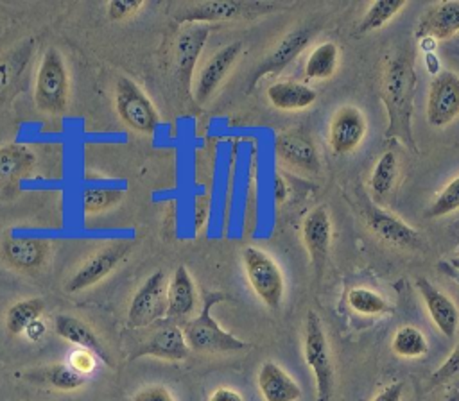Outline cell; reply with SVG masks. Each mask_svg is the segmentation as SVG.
<instances>
[{"label": "cell", "mask_w": 459, "mask_h": 401, "mask_svg": "<svg viewBox=\"0 0 459 401\" xmlns=\"http://www.w3.org/2000/svg\"><path fill=\"white\" fill-rule=\"evenodd\" d=\"M416 73L412 59L405 52H396L387 59L382 77V100L387 111V136L414 149L412 138V100Z\"/></svg>", "instance_id": "6da1fadb"}, {"label": "cell", "mask_w": 459, "mask_h": 401, "mask_svg": "<svg viewBox=\"0 0 459 401\" xmlns=\"http://www.w3.org/2000/svg\"><path fill=\"white\" fill-rule=\"evenodd\" d=\"M224 299L226 295L219 292L204 294L199 313L194 319H188L181 328L190 351L213 354V353H238L251 347L249 342L222 329L219 322L212 317V308Z\"/></svg>", "instance_id": "7a4b0ae2"}, {"label": "cell", "mask_w": 459, "mask_h": 401, "mask_svg": "<svg viewBox=\"0 0 459 401\" xmlns=\"http://www.w3.org/2000/svg\"><path fill=\"white\" fill-rule=\"evenodd\" d=\"M70 77L57 48H48L36 70L34 104L41 113L61 115L68 106Z\"/></svg>", "instance_id": "3957f363"}, {"label": "cell", "mask_w": 459, "mask_h": 401, "mask_svg": "<svg viewBox=\"0 0 459 401\" xmlns=\"http://www.w3.org/2000/svg\"><path fill=\"white\" fill-rule=\"evenodd\" d=\"M303 356L314 372L316 401H332L335 388V371L332 363L328 338L323 322L316 311H308L305 319Z\"/></svg>", "instance_id": "277c9868"}, {"label": "cell", "mask_w": 459, "mask_h": 401, "mask_svg": "<svg viewBox=\"0 0 459 401\" xmlns=\"http://www.w3.org/2000/svg\"><path fill=\"white\" fill-rule=\"evenodd\" d=\"M242 265L247 283L256 297L267 308L278 310L285 292V279L280 265L265 251L253 245L242 251Z\"/></svg>", "instance_id": "5b68a950"}, {"label": "cell", "mask_w": 459, "mask_h": 401, "mask_svg": "<svg viewBox=\"0 0 459 401\" xmlns=\"http://www.w3.org/2000/svg\"><path fill=\"white\" fill-rule=\"evenodd\" d=\"M115 109L118 118L140 134H152L160 115L145 91L129 77H120L115 86Z\"/></svg>", "instance_id": "8992f818"}, {"label": "cell", "mask_w": 459, "mask_h": 401, "mask_svg": "<svg viewBox=\"0 0 459 401\" xmlns=\"http://www.w3.org/2000/svg\"><path fill=\"white\" fill-rule=\"evenodd\" d=\"M131 243L126 240H113L95 252H91L66 279L65 292L77 294L106 279L127 256Z\"/></svg>", "instance_id": "52a82bcc"}, {"label": "cell", "mask_w": 459, "mask_h": 401, "mask_svg": "<svg viewBox=\"0 0 459 401\" xmlns=\"http://www.w3.org/2000/svg\"><path fill=\"white\" fill-rule=\"evenodd\" d=\"M167 311V277L163 270L152 272L133 294L127 308V326L143 328Z\"/></svg>", "instance_id": "ba28073f"}, {"label": "cell", "mask_w": 459, "mask_h": 401, "mask_svg": "<svg viewBox=\"0 0 459 401\" xmlns=\"http://www.w3.org/2000/svg\"><path fill=\"white\" fill-rule=\"evenodd\" d=\"M314 34H316L314 23H301L292 30H289L285 36H281L256 66L253 79L249 81V88H253L264 75H274V73H280L283 68H287L308 47Z\"/></svg>", "instance_id": "9c48e42d"}, {"label": "cell", "mask_w": 459, "mask_h": 401, "mask_svg": "<svg viewBox=\"0 0 459 401\" xmlns=\"http://www.w3.org/2000/svg\"><path fill=\"white\" fill-rule=\"evenodd\" d=\"M425 113L432 127H445L459 116V75L455 72L441 70L432 77Z\"/></svg>", "instance_id": "30bf717a"}, {"label": "cell", "mask_w": 459, "mask_h": 401, "mask_svg": "<svg viewBox=\"0 0 459 401\" xmlns=\"http://www.w3.org/2000/svg\"><path fill=\"white\" fill-rule=\"evenodd\" d=\"M273 9L271 4H260V2H233V0H213V2H201L195 5H190L178 13L179 23H213V21H230V20H240V18H253L256 14L267 13Z\"/></svg>", "instance_id": "8fae6325"}, {"label": "cell", "mask_w": 459, "mask_h": 401, "mask_svg": "<svg viewBox=\"0 0 459 401\" xmlns=\"http://www.w3.org/2000/svg\"><path fill=\"white\" fill-rule=\"evenodd\" d=\"M240 54H242V43L233 41L219 48L217 52H213L204 61V64L195 75V81L192 82V97L197 104H206L212 98V95L219 90V86L222 84L230 70L240 57Z\"/></svg>", "instance_id": "7c38bea8"}, {"label": "cell", "mask_w": 459, "mask_h": 401, "mask_svg": "<svg viewBox=\"0 0 459 401\" xmlns=\"http://www.w3.org/2000/svg\"><path fill=\"white\" fill-rule=\"evenodd\" d=\"M274 154L281 165L307 175H317L321 159L314 141L299 131L280 132L274 140Z\"/></svg>", "instance_id": "4fadbf2b"}, {"label": "cell", "mask_w": 459, "mask_h": 401, "mask_svg": "<svg viewBox=\"0 0 459 401\" xmlns=\"http://www.w3.org/2000/svg\"><path fill=\"white\" fill-rule=\"evenodd\" d=\"M368 134V120L355 106L339 107L330 120L328 143L335 154H350L364 141Z\"/></svg>", "instance_id": "5bb4252c"}, {"label": "cell", "mask_w": 459, "mask_h": 401, "mask_svg": "<svg viewBox=\"0 0 459 401\" xmlns=\"http://www.w3.org/2000/svg\"><path fill=\"white\" fill-rule=\"evenodd\" d=\"M301 236L310 254L316 276L321 277L332 243V220L325 206H316L305 215L301 224Z\"/></svg>", "instance_id": "9a60e30c"}, {"label": "cell", "mask_w": 459, "mask_h": 401, "mask_svg": "<svg viewBox=\"0 0 459 401\" xmlns=\"http://www.w3.org/2000/svg\"><path fill=\"white\" fill-rule=\"evenodd\" d=\"M366 226L375 236L389 245L400 249H420L423 245V240L414 227L385 209L369 206L366 209Z\"/></svg>", "instance_id": "2e32d148"}, {"label": "cell", "mask_w": 459, "mask_h": 401, "mask_svg": "<svg viewBox=\"0 0 459 401\" xmlns=\"http://www.w3.org/2000/svg\"><path fill=\"white\" fill-rule=\"evenodd\" d=\"M50 245L41 238H7L0 243V258L13 270L32 274L45 267Z\"/></svg>", "instance_id": "e0dca14e"}, {"label": "cell", "mask_w": 459, "mask_h": 401, "mask_svg": "<svg viewBox=\"0 0 459 401\" xmlns=\"http://www.w3.org/2000/svg\"><path fill=\"white\" fill-rule=\"evenodd\" d=\"M208 36H210V25L190 23L179 32L176 39V47H174L176 72H178L179 82L185 88H192L194 68Z\"/></svg>", "instance_id": "ac0fdd59"}, {"label": "cell", "mask_w": 459, "mask_h": 401, "mask_svg": "<svg viewBox=\"0 0 459 401\" xmlns=\"http://www.w3.org/2000/svg\"><path fill=\"white\" fill-rule=\"evenodd\" d=\"M416 288H418L437 331L446 338H454L457 333V328H459L457 304L445 292H441L436 285H432L427 277H418Z\"/></svg>", "instance_id": "d6986e66"}, {"label": "cell", "mask_w": 459, "mask_h": 401, "mask_svg": "<svg viewBox=\"0 0 459 401\" xmlns=\"http://www.w3.org/2000/svg\"><path fill=\"white\" fill-rule=\"evenodd\" d=\"M190 354V347L185 340L183 329L178 324H165L158 328L131 356L136 360L142 356H152L169 362H181Z\"/></svg>", "instance_id": "ffe728a7"}, {"label": "cell", "mask_w": 459, "mask_h": 401, "mask_svg": "<svg viewBox=\"0 0 459 401\" xmlns=\"http://www.w3.org/2000/svg\"><path fill=\"white\" fill-rule=\"evenodd\" d=\"M54 331L59 338L81 347L91 351L97 358H100L106 365H111V356L102 342V338L95 333V329L84 322L82 319L70 315V313H59L54 319Z\"/></svg>", "instance_id": "44dd1931"}, {"label": "cell", "mask_w": 459, "mask_h": 401, "mask_svg": "<svg viewBox=\"0 0 459 401\" xmlns=\"http://www.w3.org/2000/svg\"><path fill=\"white\" fill-rule=\"evenodd\" d=\"M256 385L264 401H299L303 394L298 381L273 360L260 365Z\"/></svg>", "instance_id": "7402d4cb"}, {"label": "cell", "mask_w": 459, "mask_h": 401, "mask_svg": "<svg viewBox=\"0 0 459 401\" xmlns=\"http://www.w3.org/2000/svg\"><path fill=\"white\" fill-rule=\"evenodd\" d=\"M197 308L195 283L185 265H179L167 283V311L165 317L172 320L188 319Z\"/></svg>", "instance_id": "603a6c76"}, {"label": "cell", "mask_w": 459, "mask_h": 401, "mask_svg": "<svg viewBox=\"0 0 459 401\" xmlns=\"http://www.w3.org/2000/svg\"><path fill=\"white\" fill-rule=\"evenodd\" d=\"M265 97L280 111H301L316 102L317 93L308 84L298 81H278L265 90Z\"/></svg>", "instance_id": "cb8c5ba5"}, {"label": "cell", "mask_w": 459, "mask_h": 401, "mask_svg": "<svg viewBox=\"0 0 459 401\" xmlns=\"http://www.w3.org/2000/svg\"><path fill=\"white\" fill-rule=\"evenodd\" d=\"M459 32V0L441 2L434 5L420 23L418 38H432L436 41L448 39Z\"/></svg>", "instance_id": "d4e9b609"}, {"label": "cell", "mask_w": 459, "mask_h": 401, "mask_svg": "<svg viewBox=\"0 0 459 401\" xmlns=\"http://www.w3.org/2000/svg\"><path fill=\"white\" fill-rule=\"evenodd\" d=\"M341 52L333 41L319 43L312 48L305 61V77L312 81H326L339 68Z\"/></svg>", "instance_id": "484cf974"}, {"label": "cell", "mask_w": 459, "mask_h": 401, "mask_svg": "<svg viewBox=\"0 0 459 401\" xmlns=\"http://www.w3.org/2000/svg\"><path fill=\"white\" fill-rule=\"evenodd\" d=\"M45 311V301L41 297H27L11 304L5 311V329L11 335H23L27 326L39 319Z\"/></svg>", "instance_id": "4316f807"}, {"label": "cell", "mask_w": 459, "mask_h": 401, "mask_svg": "<svg viewBox=\"0 0 459 401\" xmlns=\"http://www.w3.org/2000/svg\"><path fill=\"white\" fill-rule=\"evenodd\" d=\"M398 170H400V163H398V154L394 150H385L384 154L378 156L369 175V188L377 199L385 197L393 190L398 177Z\"/></svg>", "instance_id": "83f0119b"}, {"label": "cell", "mask_w": 459, "mask_h": 401, "mask_svg": "<svg viewBox=\"0 0 459 401\" xmlns=\"http://www.w3.org/2000/svg\"><path fill=\"white\" fill-rule=\"evenodd\" d=\"M34 163V154L29 147L13 143L0 149V181H13L25 175Z\"/></svg>", "instance_id": "f1b7e54d"}, {"label": "cell", "mask_w": 459, "mask_h": 401, "mask_svg": "<svg viewBox=\"0 0 459 401\" xmlns=\"http://www.w3.org/2000/svg\"><path fill=\"white\" fill-rule=\"evenodd\" d=\"M391 349L400 358H420L429 351V342L425 333L411 324L400 326L391 340Z\"/></svg>", "instance_id": "f546056e"}, {"label": "cell", "mask_w": 459, "mask_h": 401, "mask_svg": "<svg viewBox=\"0 0 459 401\" xmlns=\"http://www.w3.org/2000/svg\"><path fill=\"white\" fill-rule=\"evenodd\" d=\"M124 199V190L111 186H86L79 195L84 215H97L115 208Z\"/></svg>", "instance_id": "4dcf8cb0"}, {"label": "cell", "mask_w": 459, "mask_h": 401, "mask_svg": "<svg viewBox=\"0 0 459 401\" xmlns=\"http://www.w3.org/2000/svg\"><path fill=\"white\" fill-rule=\"evenodd\" d=\"M403 7H405V0H375L364 13L359 23V32H373L382 29Z\"/></svg>", "instance_id": "1f68e13d"}, {"label": "cell", "mask_w": 459, "mask_h": 401, "mask_svg": "<svg viewBox=\"0 0 459 401\" xmlns=\"http://www.w3.org/2000/svg\"><path fill=\"white\" fill-rule=\"evenodd\" d=\"M348 304L359 315H384L391 311L385 297L366 286H353L348 292Z\"/></svg>", "instance_id": "d6a6232c"}, {"label": "cell", "mask_w": 459, "mask_h": 401, "mask_svg": "<svg viewBox=\"0 0 459 401\" xmlns=\"http://www.w3.org/2000/svg\"><path fill=\"white\" fill-rule=\"evenodd\" d=\"M43 381H47L52 388L72 392L86 385V376L72 369L68 363H54L41 371Z\"/></svg>", "instance_id": "836d02e7"}, {"label": "cell", "mask_w": 459, "mask_h": 401, "mask_svg": "<svg viewBox=\"0 0 459 401\" xmlns=\"http://www.w3.org/2000/svg\"><path fill=\"white\" fill-rule=\"evenodd\" d=\"M459 209V175L448 181L443 190L434 197L430 206L425 209L427 218L446 217Z\"/></svg>", "instance_id": "e575fe53"}, {"label": "cell", "mask_w": 459, "mask_h": 401, "mask_svg": "<svg viewBox=\"0 0 459 401\" xmlns=\"http://www.w3.org/2000/svg\"><path fill=\"white\" fill-rule=\"evenodd\" d=\"M142 7V0H111L106 5V14L111 21H122L134 16Z\"/></svg>", "instance_id": "d590c367"}, {"label": "cell", "mask_w": 459, "mask_h": 401, "mask_svg": "<svg viewBox=\"0 0 459 401\" xmlns=\"http://www.w3.org/2000/svg\"><path fill=\"white\" fill-rule=\"evenodd\" d=\"M68 365H70L72 369H75L77 372H81L82 376H88V374H91V372L95 371V367H97V356H95L91 351H88V349L77 347V349L70 354Z\"/></svg>", "instance_id": "8d00e7d4"}, {"label": "cell", "mask_w": 459, "mask_h": 401, "mask_svg": "<svg viewBox=\"0 0 459 401\" xmlns=\"http://www.w3.org/2000/svg\"><path fill=\"white\" fill-rule=\"evenodd\" d=\"M459 374V346L454 349V353L445 360V363L430 376V385H441Z\"/></svg>", "instance_id": "74e56055"}, {"label": "cell", "mask_w": 459, "mask_h": 401, "mask_svg": "<svg viewBox=\"0 0 459 401\" xmlns=\"http://www.w3.org/2000/svg\"><path fill=\"white\" fill-rule=\"evenodd\" d=\"M131 401H176L174 396L163 385H149L138 390Z\"/></svg>", "instance_id": "f35d334b"}, {"label": "cell", "mask_w": 459, "mask_h": 401, "mask_svg": "<svg viewBox=\"0 0 459 401\" xmlns=\"http://www.w3.org/2000/svg\"><path fill=\"white\" fill-rule=\"evenodd\" d=\"M402 394H403V381H394L384 387L378 394H375L371 401H402Z\"/></svg>", "instance_id": "ab89813d"}, {"label": "cell", "mask_w": 459, "mask_h": 401, "mask_svg": "<svg viewBox=\"0 0 459 401\" xmlns=\"http://www.w3.org/2000/svg\"><path fill=\"white\" fill-rule=\"evenodd\" d=\"M208 401H244V397L238 390H235L231 387H217L210 394Z\"/></svg>", "instance_id": "60d3db41"}, {"label": "cell", "mask_w": 459, "mask_h": 401, "mask_svg": "<svg viewBox=\"0 0 459 401\" xmlns=\"http://www.w3.org/2000/svg\"><path fill=\"white\" fill-rule=\"evenodd\" d=\"M45 333H47V322L39 317V319H36L34 322H30L29 326H27V329L23 331V335L30 340V342H39L43 337H45Z\"/></svg>", "instance_id": "b9f144b4"}, {"label": "cell", "mask_w": 459, "mask_h": 401, "mask_svg": "<svg viewBox=\"0 0 459 401\" xmlns=\"http://www.w3.org/2000/svg\"><path fill=\"white\" fill-rule=\"evenodd\" d=\"M14 72H16V66H13L11 61H0V88H5L7 84H11Z\"/></svg>", "instance_id": "7bdbcfd3"}, {"label": "cell", "mask_w": 459, "mask_h": 401, "mask_svg": "<svg viewBox=\"0 0 459 401\" xmlns=\"http://www.w3.org/2000/svg\"><path fill=\"white\" fill-rule=\"evenodd\" d=\"M425 68H427L429 73H432V77L441 72L439 70V57H437L436 52H427L425 54Z\"/></svg>", "instance_id": "ee69618b"}, {"label": "cell", "mask_w": 459, "mask_h": 401, "mask_svg": "<svg viewBox=\"0 0 459 401\" xmlns=\"http://www.w3.org/2000/svg\"><path fill=\"white\" fill-rule=\"evenodd\" d=\"M446 401H459V388H452V392L448 394Z\"/></svg>", "instance_id": "f6af8a7d"}, {"label": "cell", "mask_w": 459, "mask_h": 401, "mask_svg": "<svg viewBox=\"0 0 459 401\" xmlns=\"http://www.w3.org/2000/svg\"><path fill=\"white\" fill-rule=\"evenodd\" d=\"M450 265H452L454 270L459 274V258H452V260H450Z\"/></svg>", "instance_id": "bcb514c9"}]
</instances>
